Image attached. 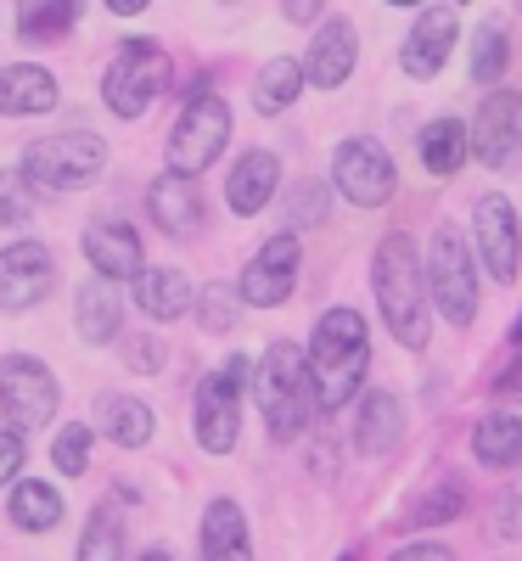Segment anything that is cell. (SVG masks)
<instances>
[{
	"mask_svg": "<svg viewBox=\"0 0 522 561\" xmlns=\"http://www.w3.org/2000/svg\"><path fill=\"white\" fill-rule=\"evenodd\" d=\"M399 433H405V404L394 393H365L360 399V427H354L360 449L365 455H388L399 444Z\"/></svg>",
	"mask_w": 522,
	"mask_h": 561,
	"instance_id": "cell-24",
	"label": "cell"
},
{
	"mask_svg": "<svg viewBox=\"0 0 522 561\" xmlns=\"http://www.w3.org/2000/svg\"><path fill=\"white\" fill-rule=\"evenodd\" d=\"M57 287V259L45 242H12L0 248V309H34Z\"/></svg>",
	"mask_w": 522,
	"mask_h": 561,
	"instance_id": "cell-13",
	"label": "cell"
},
{
	"mask_svg": "<svg viewBox=\"0 0 522 561\" xmlns=\"http://www.w3.org/2000/svg\"><path fill=\"white\" fill-rule=\"evenodd\" d=\"M421 163L433 174H455L466 163V124L461 118H433L421 129Z\"/></svg>",
	"mask_w": 522,
	"mask_h": 561,
	"instance_id": "cell-28",
	"label": "cell"
},
{
	"mask_svg": "<svg viewBox=\"0 0 522 561\" xmlns=\"http://www.w3.org/2000/svg\"><path fill=\"white\" fill-rule=\"evenodd\" d=\"M466 152L478 158L484 169H506L522 152V96L517 90H495V96L478 107L466 129Z\"/></svg>",
	"mask_w": 522,
	"mask_h": 561,
	"instance_id": "cell-12",
	"label": "cell"
},
{
	"mask_svg": "<svg viewBox=\"0 0 522 561\" xmlns=\"http://www.w3.org/2000/svg\"><path fill=\"white\" fill-rule=\"evenodd\" d=\"M84 259L97 264L102 280H135L140 275V237L124 219H97L84 230Z\"/></svg>",
	"mask_w": 522,
	"mask_h": 561,
	"instance_id": "cell-17",
	"label": "cell"
},
{
	"mask_svg": "<svg viewBox=\"0 0 522 561\" xmlns=\"http://www.w3.org/2000/svg\"><path fill=\"white\" fill-rule=\"evenodd\" d=\"M343 561H349V556H343Z\"/></svg>",
	"mask_w": 522,
	"mask_h": 561,
	"instance_id": "cell-46",
	"label": "cell"
},
{
	"mask_svg": "<svg viewBox=\"0 0 522 561\" xmlns=\"http://www.w3.org/2000/svg\"><path fill=\"white\" fill-rule=\"evenodd\" d=\"M73 18H79L73 0H29L18 12V28H23V39H57Z\"/></svg>",
	"mask_w": 522,
	"mask_h": 561,
	"instance_id": "cell-32",
	"label": "cell"
},
{
	"mask_svg": "<svg viewBox=\"0 0 522 561\" xmlns=\"http://www.w3.org/2000/svg\"><path fill=\"white\" fill-rule=\"evenodd\" d=\"M293 287H298V237H270V242L248 259L242 280H236L242 304H253V309H275V304H287V298H293Z\"/></svg>",
	"mask_w": 522,
	"mask_h": 561,
	"instance_id": "cell-14",
	"label": "cell"
},
{
	"mask_svg": "<svg viewBox=\"0 0 522 561\" xmlns=\"http://www.w3.org/2000/svg\"><path fill=\"white\" fill-rule=\"evenodd\" d=\"M287 18H293V23H315V18H320V12H315V7H309V0H293V7H287Z\"/></svg>",
	"mask_w": 522,
	"mask_h": 561,
	"instance_id": "cell-41",
	"label": "cell"
},
{
	"mask_svg": "<svg viewBox=\"0 0 522 561\" xmlns=\"http://www.w3.org/2000/svg\"><path fill=\"white\" fill-rule=\"evenodd\" d=\"M97 421H102V433L113 438V444H124V449H147V438H152V410L140 404V399H129V393H107V399H97Z\"/></svg>",
	"mask_w": 522,
	"mask_h": 561,
	"instance_id": "cell-25",
	"label": "cell"
},
{
	"mask_svg": "<svg viewBox=\"0 0 522 561\" xmlns=\"http://www.w3.org/2000/svg\"><path fill=\"white\" fill-rule=\"evenodd\" d=\"M354 57H360V34H354V23L331 12V18H320L315 45H309V62H298V68H304L320 90H338V84H349Z\"/></svg>",
	"mask_w": 522,
	"mask_h": 561,
	"instance_id": "cell-16",
	"label": "cell"
},
{
	"mask_svg": "<svg viewBox=\"0 0 522 561\" xmlns=\"http://www.w3.org/2000/svg\"><path fill=\"white\" fill-rule=\"evenodd\" d=\"M124 354H129V370H147V377H152V370H163V343L158 337H135Z\"/></svg>",
	"mask_w": 522,
	"mask_h": 561,
	"instance_id": "cell-39",
	"label": "cell"
},
{
	"mask_svg": "<svg viewBox=\"0 0 522 561\" xmlns=\"http://www.w3.org/2000/svg\"><path fill=\"white\" fill-rule=\"evenodd\" d=\"M147 214L163 237H192L203 225V197H197V180H180V174H158L147 185Z\"/></svg>",
	"mask_w": 522,
	"mask_h": 561,
	"instance_id": "cell-18",
	"label": "cell"
},
{
	"mask_svg": "<svg viewBox=\"0 0 522 561\" xmlns=\"http://www.w3.org/2000/svg\"><path fill=\"white\" fill-rule=\"evenodd\" d=\"M0 410H7L18 438L34 433V427H45V421L57 415V377L45 370V359L12 354L7 365H0Z\"/></svg>",
	"mask_w": 522,
	"mask_h": 561,
	"instance_id": "cell-9",
	"label": "cell"
},
{
	"mask_svg": "<svg viewBox=\"0 0 522 561\" xmlns=\"http://www.w3.org/2000/svg\"><path fill=\"white\" fill-rule=\"evenodd\" d=\"M107 7H113V12H118V18H135V12H140V7H147V0H107Z\"/></svg>",
	"mask_w": 522,
	"mask_h": 561,
	"instance_id": "cell-43",
	"label": "cell"
},
{
	"mask_svg": "<svg viewBox=\"0 0 522 561\" xmlns=\"http://www.w3.org/2000/svg\"><path fill=\"white\" fill-rule=\"evenodd\" d=\"M331 180L354 208H383L399 185L388 147H376V140H343L338 158H331Z\"/></svg>",
	"mask_w": 522,
	"mask_h": 561,
	"instance_id": "cell-10",
	"label": "cell"
},
{
	"mask_svg": "<svg viewBox=\"0 0 522 561\" xmlns=\"http://www.w3.org/2000/svg\"><path fill=\"white\" fill-rule=\"evenodd\" d=\"M388 561H455V550H450V545H433V539H416V545L394 550Z\"/></svg>",
	"mask_w": 522,
	"mask_h": 561,
	"instance_id": "cell-40",
	"label": "cell"
},
{
	"mask_svg": "<svg viewBox=\"0 0 522 561\" xmlns=\"http://www.w3.org/2000/svg\"><path fill=\"white\" fill-rule=\"evenodd\" d=\"M275 192H281V163H275V152H242V158H236V169H230V180H225L230 214L253 219Z\"/></svg>",
	"mask_w": 522,
	"mask_h": 561,
	"instance_id": "cell-19",
	"label": "cell"
},
{
	"mask_svg": "<svg viewBox=\"0 0 522 561\" xmlns=\"http://www.w3.org/2000/svg\"><path fill=\"white\" fill-rule=\"evenodd\" d=\"M102 163H107L102 135L68 129V135H39V140H29L18 174H23L29 185H45V192H84V185L102 174Z\"/></svg>",
	"mask_w": 522,
	"mask_h": 561,
	"instance_id": "cell-4",
	"label": "cell"
},
{
	"mask_svg": "<svg viewBox=\"0 0 522 561\" xmlns=\"http://www.w3.org/2000/svg\"><path fill=\"white\" fill-rule=\"evenodd\" d=\"M298 90H304V68L293 57H275V62H264V73L253 84V107L259 113H281V107L298 102Z\"/></svg>",
	"mask_w": 522,
	"mask_h": 561,
	"instance_id": "cell-29",
	"label": "cell"
},
{
	"mask_svg": "<svg viewBox=\"0 0 522 561\" xmlns=\"http://www.w3.org/2000/svg\"><path fill=\"white\" fill-rule=\"evenodd\" d=\"M203 561H253L248 517H242L236 500H214L203 511Z\"/></svg>",
	"mask_w": 522,
	"mask_h": 561,
	"instance_id": "cell-22",
	"label": "cell"
},
{
	"mask_svg": "<svg viewBox=\"0 0 522 561\" xmlns=\"http://www.w3.org/2000/svg\"><path fill=\"white\" fill-rule=\"evenodd\" d=\"M259 404H264V427H270L275 444H293L309 427V415H315V382H309L304 348L270 343V354L259 359Z\"/></svg>",
	"mask_w": 522,
	"mask_h": 561,
	"instance_id": "cell-3",
	"label": "cell"
},
{
	"mask_svg": "<svg viewBox=\"0 0 522 561\" xmlns=\"http://www.w3.org/2000/svg\"><path fill=\"white\" fill-rule=\"evenodd\" d=\"M197 314H203L208 332H230V325H236V287H208V293H197Z\"/></svg>",
	"mask_w": 522,
	"mask_h": 561,
	"instance_id": "cell-36",
	"label": "cell"
},
{
	"mask_svg": "<svg viewBox=\"0 0 522 561\" xmlns=\"http://www.w3.org/2000/svg\"><path fill=\"white\" fill-rule=\"evenodd\" d=\"M511 343H522V320H517V325H511Z\"/></svg>",
	"mask_w": 522,
	"mask_h": 561,
	"instance_id": "cell-45",
	"label": "cell"
},
{
	"mask_svg": "<svg viewBox=\"0 0 522 561\" xmlns=\"http://www.w3.org/2000/svg\"><path fill=\"white\" fill-rule=\"evenodd\" d=\"M18 472H23V438L12 427H0V489L18 483Z\"/></svg>",
	"mask_w": 522,
	"mask_h": 561,
	"instance_id": "cell-38",
	"label": "cell"
},
{
	"mask_svg": "<svg viewBox=\"0 0 522 561\" xmlns=\"http://www.w3.org/2000/svg\"><path fill=\"white\" fill-rule=\"evenodd\" d=\"M52 460H57L63 478H79L90 466V427H63L57 444H52Z\"/></svg>",
	"mask_w": 522,
	"mask_h": 561,
	"instance_id": "cell-35",
	"label": "cell"
},
{
	"mask_svg": "<svg viewBox=\"0 0 522 561\" xmlns=\"http://www.w3.org/2000/svg\"><path fill=\"white\" fill-rule=\"evenodd\" d=\"M506 62H511V28L500 18H489L478 28V39H472V79H478V84H500Z\"/></svg>",
	"mask_w": 522,
	"mask_h": 561,
	"instance_id": "cell-30",
	"label": "cell"
},
{
	"mask_svg": "<svg viewBox=\"0 0 522 561\" xmlns=\"http://www.w3.org/2000/svg\"><path fill=\"white\" fill-rule=\"evenodd\" d=\"M225 135H230V113H225L219 96L185 102V113L174 118V135H169V174L197 180L225 152Z\"/></svg>",
	"mask_w": 522,
	"mask_h": 561,
	"instance_id": "cell-8",
	"label": "cell"
},
{
	"mask_svg": "<svg viewBox=\"0 0 522 561\" xmlns=\"http://www.w3.org/2000/svg\"><path fill=\"white\" fill-rule=\"evenodd\" d=\"M461 511H466V489H461V483H444V489H433L427 500L410 505V523H416V528H433V523L461 517Z\"/></svg>",
	"mask_w": 522,
	"mask_h": 561,
	"instance_id": "cell-33",
	"label": "cell"
},
{
	"mask_svg": "<svg viewBox=\"0 0 522 561\" xmlns=\"http://www.w3.org/2000/svg\"><path fill=\"white\" fill-rule=\"evenodd\" d=\"M421 275H427V293H433L439 314L450 325H472V314H478V270H472V248L461 242L455 225L433 230V248L421 259Z\"/></svg>",
	"mask_w": 522,
	"mask_h": 561,
	"instance_id": "cell-6",
	"label": "cell"
},
{
	"mask_svg": "<svg viewBox=\"0 0 522 561\" xmlns=\"http://www.w3.org/2000/svg\"><path fill=\"white\" fill-rule=\"evenodd\" d=\"M140 561H174L169 550H147V556H140Z\"/></svg>",
	"mask_w": 522,
	"mask_h": 561,
	"instance_id": "cell-44",
	"label": "cell"
},
{
	"mask_svg": "<svg viewBox=\"0 0 522 561\" xmlns=\"http://www.w3.org/2000/svg\"><path fill=\"white\" fill-rule=\"evenodd\" d=\"M472 449H478L484 466L506 472V466H522V415L511 410H489L478 421V433H472Z\"/></svg>",
	"mask_w": 522,
	"mask_h": 561,
	"instance_id": "cell-26",
	"label": "cell"
},
{
	"mask_svg": "<svg viewBox=\"0 0 522 561\" xmlns=\"http://www.w3.org/2000/svg\"><path fill=\"white\" fill-rule=\"evenodd\" d=\"M34 214V185L18 169H0V225H23Z\"/></svg>",
	"mask_w": 522,
	"mask_h": 561,
	"instance_id": "cell-34",
	"label": "cell"
},
{
	"mask_svg": "<svg viewBox=\"0 0 522 561\" xmlns=\"http://www.w3.org/2000/svg\"><path fill=\"white\" fill-rule=\"evenodd\" d=\"M242 388H248V359L230 354L214 377L197 382V444L208 455H230L242 438Z\"/></svg>",
	"mask_w": 522,
	"mask_h": 561,
	"instance_id": "cell-7",
	"label": "cell"
},
{
	"mask_svg": "<svg viewBox=\"0 0 522 561\" xmlns=\"http://www.w3.org/2000/svg\"><path fill=\"white\" fill-rule=\"evenodd\" d=\"M135 304L152 320H180L185 309H192V280H185L180 270H140L135 275Z\"/></svg>",
	"mask_w": 522,
	"mask_h": 561,
	"instance_id": "cell-23",
	"label": "cell"
},
{
	"mask_svg": "<svg viewBox=\"0 0 522 561\" xmlns=\"http://www.w3.org/2000/svg\"><path fill=\"white\" fill-rule=\"evenodd\" d=\"M73 314H79V337L84 343H113L118 325H124V298H118L113 280L90 275L79 287V298H73Z\"/></svg>",
	"mask_w": 522,
	"mask_h": 561,
	"instance_id": "cell-21",
	"label": "cell"
},
{
	"mask_svg": "<svg viewBox=\"0 0 522 561\" xmlns=\"http://www.w3.org/2000/svg\"><path fill=\"white\" fill-rule=\"evenodd\" d=\"M79 561H124V517L118 505H97L79 539Z\"/></svg>",
	"mask_w": 522,
	"mask_h": 561,
	"instance_id": "cell-31",
	"label": "cell"
},
{
	"mask_svg": "<svg viewBox=\"0 0 522 561\" xmlns=\"http://www.w3.org/2000/svg\"><path fill=\"white\" fill-rule=\"evenodd\" d=\"M365 359H371V337H365V314L354 309H326L315 320V337H309V382H315V410H343L360 382H365Z\"/></svg>",
	"mask_w": 522,
	"mask_h": 561,
	"instance_id": "cell-2",
	"label": "cell"
},
{
	"mask_svg": "<svg viewBox=\"0 0 522 561\" xmlns=\"http://www.w3.org/2000/svg\"><path fill=\"white\" fill-rule=\"evenodd\" d=\"M57 107V79L34 68V62H12L0 68V118H29V113H52Z\"/></svg>",
	"mask_w": 522,
	"mask_h": 561,
	"instance_id": "cell-20",
	"label": "cell"
},
{
	"mask_svg": "<svg viewBox=\"0 0 522 561\" xmlns=\"http://www.w3.org/2000/svg\"><path fill=\"white\" fill-rule=\"evenodd\" d=\"M472 230H478L484 270L500 280V287H511L517 270H522V219H517V208L500 192H484L478 208H472Z\"/></svg>",
	"mask_w": 522,
	"mask_h": 561,
	"instance_id": "cell-11",
	"label": "cell"
},
{
	"mask_svg": "<svg viewBox=\"0 0 522 561\" xmlns=\"http://www.w3.org/2000/svg\"><path fill=\"white\" fill-rule=\"evenodd\" d=\"M174 68H169V51H158L152 39H124V51L107 62L102 73V102L118 113V118H140L163 90H169Z\"/></svg>",
	"mask_w": 522,
	"mask_h": 561,
	"instance_id": "cell-5",
	"label": "cell"
},
{
	"mask_svg": "<svg viewBox=\"0 0 522 561\" xmlns=\"http://www.w3.org/2000/svg\"><path fill=\"white\" fill-rule=\"evenodd\" d=\"M500 393H506V399H522V365L511 370V377H500Z\"/></svg>",
	"mask_w": 522,
	"mask_h": 561,
	"instance_id": "cell-42",
	"label": "cell"
},
{
	"mask_svg": "<svg viewBox=\"0 0 522 561\" xmlns=\"http://www.w3.org/2000/svg\"><path fill=\"white\" fill-rule=\"evenodd\" d=\"M7 511H12V523H18L23 534H45V528L63 523V494H57L52 483H12Z\"/></svg>",
	"mask_w": 522,
	"mask_h": 561,
	"instance_id": "cell-27",
	"label": "cell"
},
{
	"mask_svg": "<svg viewBox=\"0 0 522 561\" xmlns=\"http://www.w3.org/2000/svg\"><path fill=\"white\" fill-rule=\"evenodd\" d=\"M455 39H461V18H455V7H427V12H416V28H410L405 51H399L405 73L433 79V73L450 62Z\"/></svg>",
	"mask_w": 522,
	"mask_h": 561,
	"instance_id": "cell-15",
	"label": "cell"
},
{
	"mask_svg": "<svg viewBox=\"0 0 522 561\" xmlns=\"http://www.w3.org/2000/svg\"><path fill=\"white\" fill-rule=\"evenodd\" d=\"M495 534H500V539H522V483H511V489L495 500Z\"/></svg>",
	"mask_w": 522,
	"mask_h": 561,
	"instance_id": "cell-37",
	"label": "cell"
},
{
	"mask_svg": "<svg viewBox=\"0 0 522 561\" xmlns=\"http://www.w3.org/2000/svg\"><path fill=\"white\" fill-rule=\"evenodd\" d=\"M371 293H376V309H383L388 332L421 354L427 337H433V320H427V275H421V253L405 230H388L383 248L371 259Z\"/></svg>",
	"mask_w": 522,
	"mask_h": 561,
	"instance_id": "cell-1",
	"label": "cell"
}]
</instances>
